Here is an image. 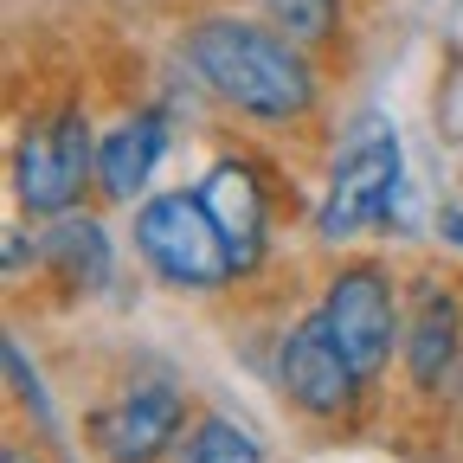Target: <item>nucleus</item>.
<instances>
[{
	"mask_svg": "<svg viewBox=\"0 0 463 463\" xmlns=\"http://www.w3.org/2000/svg\"><path fill=\"white\" fill-rule=\"evenodd\" d=\"M187 65H194V78L225 109L258 116V123H303V116L316 109L309 45H297L289 33H277L270 20H239V14L194 20Z\"/></svg>",
	"mask_w": 463,
	"mask_h": 463,
	"instance_id": "f257e3e1",
	"label": "nucleus"
},
{
	"mask_svg": "<svg viewBox=\"0 0 463 463\" xmlns=\"http://www.w3.org/2000/svg\"><path fill=\"white\" fill-rule=\"evenodd\" d=\"M405 361H412V380L419 386H438L457 361V303L444 289H425L419 303V322H412V341H405Z\"/></svg>",
	"mask_w": 463,
	"mask_h": 463,
	"instance_id": "9b49d317",
	"label": "nucleus"
},
{
	"mask_svg": "<svg viewBox=\"0 0 463 463\" xmlns=\"http://www.w3.org/2000/svg\"><path fill=\"white\" fill-rule=\"evenodd\" d=\"M39 258L65 277V283L97 289V283H109V232L97 219H58L45 239H39Z\"/></svg>",
	"mask_w": 463,
	"mask_h": 463,
	"instance_id": "9d476101",
	"label": "nucleus"
},
{
	"mask_svg": "<svg viewBox=\"0 0 463 463\" xmlns=\"http://www.w3.org/2000/svg\"><path fill=\"white\" fill-rule=\"evenodd\" d=\"M167 148V129L161 116H129V123H116L103 142H97V187L109 200H136L148 187V174Z\"/></svg>",
	"mask_w": 463,
	"mask_h": 463,
	"instance_id": "1a4fd4ad",
	"label": "nucleus"
},
{
	"mask_svg": "<svg viewBox=\"0 0 463 463\" xmlns=\"http://www.w3.org/2000/svg\"><path fill=\"white\" fill-rule=\"evenodd\" d=\"M187 425V399L174 386H136L116 405L90 419V444L103 450V463H155Z\"/></svg>",
	"mask_w": 463,
	"mask_h": 463,
	"instance_id": "0eeeda50",
	"label": "nucleus"
},
{
	"mask_svg": "<svg viewBox=\"0 0 463 463\" xmlns=\"http://www.w3.org/2000/svg\"><path fill=\"white\" fill-rule=\"evenodd\" d=\"M7 373H14V386H20V399L33 405V412H39V419H52V412H45V392H39V373H26L20 341H7Z\"/></svg>",
	"mask_w": 463,
	"mask_h": 463,
	"instance_id": "4468645a",
	"label": "nucleus"
},
{
	"mask_svg": "<svg viewBox=\"0 0 463 463\" xmlns=\"http://www.w3.org/2000/svg\"><path fill=\"white\" fill-rule=\"evenodd\" d=\"M181 463H264V444L239 419H200L181 444Z\"/></svg>",
	"mask_w": 463,
	"mask_h": 463,
	"instance_id": "f8f14e48",
	"label": "nucleus"
},
{
	"mask_svg": "<svg viewBox=\"0 0 463 463\" xmlns=\"http://www.w3.org/2000/svg\"><path fill=\"white\" fill-rule=\"evenodd\" d=\"M277 380H283V392L297 399L303 412H316V419L347 412V405H354V392H361L354 361H347L341 347H335V335H328V322H322V316H309V322H297V328L283 335Z\"/></svg>",
	"mask_w": 463,
	"mask_h": 463,
	"instance_id": "423d86ee",
	"label": "nucleus"
},
{
	"mask_svg": "<svg viewBox=\"0 0 463 463\" xmlns=\"http://www.w3.org/2000/svg\"><path fill=\"white\" fill-rule=\"evenodd\" d=\"M200 206L213 213V225L225 232L232 258H239V270H245L258 258V245H264V187H258V174L245 161H219L200 181Z\"/></svg>",
	"mask_w": 463,
	"mask_h": 463,
	"instance_id": "6e6552de",
	"label": "nucleus"
},
{
	"mask_svg": "<svg viewBox=\"0 0 463 463\" xmlns=\"http://www.w3.org/2000/svg\"><path fill=\"white\" fill-rule=\"evenodd\" d=\"M7 463H26V457H20V450H7Z\"/></svg>",
	"mask_w": 463,
	"mask_h": 463,
	"instance_id": "dca6fc26",
	"label": "nucleus"
},
{
	"mask_svg": "<svg viewBox=\"0 0 463 463\" xmlns=\"http://www.w3.org/2000/svg\"><path fill=\"white\" fill-rule=\"evenodd\" d=\"M136 245L174 289H219L239 270V258H232L225 232L213 225V213L200 206V194H155L136 213Z\"/></svg>",
	"mask_w": 463,
	"mask_h": 463,
	"instance_id": "f03ea898",
	"label": "nucleus"
},
{
	"mask_svg": "<svg viewBox=\"0 0 463 463\" xmlns=\"http://www.w3.org/2000/svg\"><path fill=\"white\" fill-rule=\"evenodd\" d=\"M90 161H97V148H90V123L78 109H65L58 123L20 136V148H14V194H20V206L65 213L84 194V167Z\"/></svg>",
	"mask_w": 463,
	"mask_h": 463,
	"instance_id": "39448f33",
	"label": "nucleus"
},
{
	"mask_svg": "<svg viewBox=\"0 0 463 463\" xmlns=\"http://www.w3.org/2000/svg\"><path fill=\"white\" fill-rule=\"evenodd\" d=\"M322 322H328L335 347L354 361V373L373 380V373L386 367V354H392V335H399V309H392L386 270H373V264L335 270L328 297H322Z\"/></svg>",
	"mask_w": 463,
	"mask_h": 463,
	"instance_id": "20e7f679",
	"label": "nucleus"
},
{
	"mask_svg": "<svg viewBox=\"0 0 463 463\" xmlns=\"http://www.w3.org/2000/svg\"><path fill=\"white\" fill-rule=\"evenodd\" d=\"M399 200V136L380 123V116H367V123L347 136L335 174H328V194H322V213H316V232L328 245L354 239V232L380 225Z\"/></svg>",
	"mask_w": 463,
	"mask_h": 463,
	"instance_id": "7ed1b4c3",
	"label": "nucleus"
},
{
	"mask_svg": "<svg viewBox=\"0 0 463 463\" xmlns=\"http://www.w3.org/2000/svg\"><path fill=\"white\" fill-rule=\"evenodd\" d=\"M258 7H264V20L277 33H289L297 45H322L341 26V0H258Z\"/></svg>",
	"mask_w": 463,
	"mask_h": 463,
	"instance_id": "ddd939ff",
	"label": "nucleus"
},
{
	"mask_svg": "<svg viewBox=\"0 0 463 463\" xmlns=\"http://www.w3.org/2000/svg\"><path fill=\"white\" fill-rule=\"evenodd\" d=\"M444 232H450V239L463 245V213H444Z\"/></svg>",
	"mask_w": 463,
	"mask_h": 463,
	"instance_id": "2eb2a0df",
	"label": "nucleus"
}]
</instances>
